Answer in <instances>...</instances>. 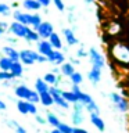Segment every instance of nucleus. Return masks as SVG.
Wrapping results in <instances>:
<instances>
[{
	"label": "nucleus",
	"mask_w": 129,
	"mask_h": 133,
	"mask_svg": "<svg viewBox=\"0 0 129 133\" xmlns=\"http://www.w3.org/2000/svg\"><path fill=\"white\" fill-rule=\"evenodd\" d=\"M12 18H14V21H18V22L27 25V26H31V19H32L31 12H24V11L18 10V8H15L12 11Z\"/></svg>",
	"instance_id": "obj_12"
},
{
	"label": "nucleus",
	"mask_w": 129,
	"mask_h": 133,
	"mask_svg": "<svg viewBox=\"0 0 129 133\" xmlns=\"http://www.w3.org/2000/svg\"><path fill=\"white\" fill-rule=\"evenodd\" d=\"M6 125L8 128H12V129H17V126H18V122L17 121H14V119H11V121H6Z\"/></svg>",
	"instance_id": "obj_41"
},
{
	"label": "nucleus",
	"mask_w": 129,
	"mask_h": 133,
	"mask_svg": "<svg viewBox=\"0 0 129 133\" xmlns=\"http://www.w3.org/2000/svg\"><path fill=\"white\" fill-rule=\"evenodd\" d=\"M6 110H7V104L3 100H0V111H6Z\"/></svg>",
	"instance_id": "obj_48"
},
{
	"label": "nucleus",
	"mask_w": 129,
	"mask_h": 133,
	"mask_svg": "<svg viewBox=\"0 0 129 133\" xmlns=\"http://www.w3.org/2000/svg\"><path fill=\"white\" fill-rule=\"evenodd\" d=\"M43 22V19H42V17H40V14H37V12H33L32 14V19H31V28L32 29H37V26Z\"/></svg>",
	"instance_id": "obj_29"
},
{
	"label": "nucleus",
	"mask_w": 129,
	"mask_h": 133,
	"mask_svg": "<svg viewBox=\"0 0 129 133\" xmlns=\"http://www.w3.org/2000/svg\"><path fill=\"white\" fill-rule=\"evenodd\" d=\"M0 15H3V17H10V15H12L11 7L8 6L7 3H0Z\"/></svg>",
	"instance_id": "obj_31"
},
{
	"label": "nucleus",
	"mask_w": 129,
	"mask_h": 133,
	"mask_svg": "<svg viewBox=\"0 0 129 133\" xmlns=\"http://www.w3.org/2000/svg\"><path fill=\"white\" fill-rule=\"evenodd\" d=\"M110 97V101L114 107V110L118 112V114H122V115H126L129 114V98L125 97L124 94L118 93V91H111L108 94Z\"/></svg>",
	"instance_id": "obj_2"
},
{
	"label": "nucleus",
	"mask_w": 129,
	"mask_h": 133,
	"mask_svg": "<svg viewBox=\"0 0 129 133\" xmlns=\"http://www.w3.org/2000/svg\"><path fill=\"white\" fill-rule=\"evenodd\" d=\"M89 61H90V64L92 66H97V68L100 69H104L106 68V64H107V58L104 57V54L100 51L99 49H96V47H89Z\"/></svg>",
	"instance_id": "obj_3"
},
{
	"label": "nucleus",
	"mask_w": 129,
	"mask_h": 133,
	"mask_svg": "<svg viewBox=\"0 0 129 133\" xmlns=\"http://www.w3.org/2000/svg\"><path fill=\"white\" fill-rule=\"evenodd\" d=\"M119 32V24L118 22H111L110 26L107 28V35H115Z\"/></svg>",
	"instance_id": "obj_34"
},
{
	"label": "nucleus",
	"mask_w": 129,
	"mask_h": 133,
	"mask_svg": "<svg viewBox=\"0 0 129 133\" xmlns=\"http://www.w3.org/2000/svg\"><path fill=\"white\" fill-rule=\"evenodd\" d=\"M3 33H4V31H3V29H2V28H0V37H2V36H3Z\"/></svg>",
	"instance_id": "obj_54"
},
{
	"label": "nucleus",
	"mask_w": 129,
	"mask_h": 133,
	"mask_svg": "<svg viewBox=\"0 0 129 133\" xmlns=\"http://www.w3.org/2000/svg\"><path fill=\"white\" fill-rule=\"evenodd\" d=\"M17 40H18V37H15V36H12V35H8L6 37V42H7V43H11V44H15Z\"/></svg>",
	"instance_id": "obj_43"
},
{
	"label": "nucleus",
	"mask_w": 129,
	"mask_h": 133,
	"mask_svg": "<svg viewBox=\"0 0 129 133\" xmlns=\"http://www.w3.org/2000/svg\"><path fill=\"white\" fill-rule=\"evenodd\" d=\"M11 7H12V8H17V7H18V3H17V2H14V3L11 4Z\"/></svg>",
	"instance_id": "obj_53"
},
{
	"label": "nucleus",
	"mask_w": 129,
	"mask_h": 133,
	"mask_svg": "<svg viewBox=\"0 0 129 133\" xmlns=\"http://www.w3.org/2000/svg\"><path fill=\"white\" fill-rule=\"evenodd\" d=\"M40 104L46 108L54 105V100L53 96L50 94V91H44V93H40Z\"/></svg>",
	"instance_id": "obj_21"
},
{
	"label": "nucleus",
	"mask_w": 129,
	"mask_h": 133,
	"mask_svg": "<svg viewBox=\"0 0 129 133\" xmlns=\"http://www.w3.org/2000/svg\"><path fill=\"white\" fill-rule=\"evenodd\" d=\"M62 37H64L65 43L68 47H74V46H76L79 43V39L76 37V35H75V31L72 28H62Z\"/></svg>",
	"instance_id": "obj_10"
},
{
	"label": "nucleus",
	"mask_w": 129,
	"mask_h": 133,
	"mask_svg": "<svg viewBox=\"0 0 129 133\" xmlns=\"http://www.w3.org/2000/svg\"><path fill=\"white\" fill-rule=\"evenodd\" d=\"M47 61L50 64L56 65V66H60L61 64H64L67 61V57H65V54L62 50H53V51L47 56Z\"/></svg>",
	"instance_id": "obj_9"
},
{
	"label": "nucleus",
	"mask_w": 129,
	"mask_h": 133,
	"mask_svg": "<svg viewBox=\"0 0 129 133\" xmlns=\"http://www.w3.org/2000/svg\"><path fill=\"white\" fill-rule=\"evenodd\" d=\"M85 110L89 112V114H100V107L94 100L92 103H89L87 105H85Z\"/></svg>",
	"instance_id": "obj_30"
},
{
	"label": "nucleus",
	"mask_w": 129,
	"mask_h": 133,
	"mask_svg": "<svg viewBox=\"0 0 129 133\" xmlns=\"http://www.w3.org/2000/svg\"><path fill=\"white\" fill-rule=\"evenodd\" d=\"M124 96H125V97H128V98H129V86H128L126 89L124 90Z\"/></svg>",
	"instance_id": "obj_51"
},
{
	"label": "nucleus",
	"mask_w": 129,
	"mask_h": 133,
	"mask_svg": "<svg viewBox=\"0 0 129 133\" xmlns=\"http://www.w3.org/2000/svg\"><path fill=\"white\" fill-rule=\"evenodd\" d=\"M8 26H10V24H7L6 21H0V28H2L4 32L8 31Z\"/></svg>",
	"instance_id": "obj_45"
},
{
	"label": "nucleus",
	"mask_w": 129,
	"mask_h": 133,
	"mask_svg": "<svg viewBox=\"0 0 129 133\" xmlns=\"http://www.w3.org/2000/svg\"><path fill=\"white\" fill-rule=\"evenodd\" d=\"M35 119H36V122L39 123V125H46V123H47V121H46L44 116H42V115H39V114L35 115Z\"/></svg>",
	"instance_id": "obj_39"
},
{
	"label": "nucleus",
	"mask_w": 129,
	"mask_h": 133,
	"mask_svg": "<svg viewBox=\"0 0 129 133\" xmlns=\"http://www.w3.org/2000/svg\"><path fill=\"white\" fill-rule=\"evenodd\" d=\"M68 22L69 24H74L75 22V15H74V10H75V7H69L68 8Z\"/></svg>",
	"instance_id": "obj_38"
},
{
	"label": "nucleus",
	"mask_w": 129,
	"mask_h": 133,
	"mask_svg": "<svg viewBox=\"0 0 129 133\" xmlns=\"http://www.w3.org/2000/svg\"><path fill=\"white\" fill-rule=\"evenodd\" d=\"M21 6H22L25 10H28V11H39L42 8L40 3L37 2V0H22Z\"/></svg>",
	"instance_id": "obj_19"
},
{
	"label": "nucleus",
	"mask_w": 129,
	"mask_h": 133,
	"mask_svg": "<svg viewBox=\"0 0 129 133\" xmlns=\"http://www.w3.org/2000/svg\"><path fill=\"white\" fill-rule=\"evenodd\" d=\"M62 97H64V98L67 100V101H68V103L71 104V105L79 101V100H78V96L75 94L72 90H62Z\"/></svg>",
	"instance_id": "obj_25"
},
{
	"label": "nucleus",
	"mask_w": 129,
	"mask_h": 133,
	"mask_svg": "<svg viewBox=\"0 0 129 133\" xmlns=\"http://www.w3.org/2000/svg\"><path fill=\"white\" fill-rule=\"evenodd\" d=\"M49 85L44 82V79L43 78H37L36 81H35V90L37 91V93H44V91H49Z\"/></svg>",
	"instance_id": "obj_22"
},
{
	"label": "nucleus",
	"mask_w": 129,
	"mask_h": 133,
	"mask_svg": "<svg viewBox=\"0 0 129 133\" xmlns=\"http://www.w3.org/2000/svg\"><path fill=\"white\" fill-rule=\"evenodd\" d=\"M51 72H53V74H56V75H61V71H60V66H53V69H51Z\"/></svg>",
	"instance_id": "obj_49"
},
{
	"label": "nucleus",
	"mask_w": 129,
	"mask_h": 133,
	"mask_svg": "<svg viewBox=\"0 0 129 133\" xmlns=\"http://www.w3.org/2000/svg\"><path fill=\"white\" fill-rule=\"evenodd\" d=\"M33 89H31V87H28L27 85H24V83H20V85H17L14 87V94L17 98L20 100H29V97H31Z\"/></svg>",
	"instance_id": "obj_11"
},
{
	"label": "nucleus",
	"mask_w": 129,
	"mask_h": 133,
	"mask_svg": "<svg viewBox=\"0 0 129 133\" xmlns=\"http://www.w3.org/2000/svg\"><path fill=\"white\" fill-rule=\"evenodd\" d=\"M49 91H50V94L53 96V100H54V104H56V105H58L60 108H62V110H69L71 104L67 101L64 97H62V89H61V87L50 86Z\"/></svg>",
	"instance_id": "obj_5"
},
{
	"label": "nucleus",
	"mask_w": 129,
	"mask_h": 133,
	"mask_svg": "<svg viewBox=\"0 0 129 133\" xmlns=\"http://www.w3.org/2000/svg\"><path fill=\"white\" fill-rule=\"evenodd\" d=\"M68 61H69L72 65H75V66H78L79 64H81V58H78L76 56H75V57H72V56H71V57L68 58Z\"/></svg>",
	"instance_id": "obj_40"
},
{
	"label": "nucleus",
	"mask_w": 129,
	"mask_h": 133,
	"mask_svg": "<svg viewBox=\"0 0 129 133\" xmlns=\"http://www.w3.org/2000/svg\"><path fill=\"white\" fill-rule=\"evenodd\" d=\"M62 133H72L74 132V126H71L69 123H67V122H60V125L57 126Z\"/></svg>",
	"instance_id": "obj_33"
},
{
	"label": "nucleus",
	"mask_w": 129,
	"mask_h": 133,
	"mask_svg": "<svg viewBox=\"0 0 129 133\" xmlns=\"http://www.w3.org/2000/svg\"><path fill=\"white\" fill-rule=\"evenodd\" d=\"M12 75L10 71H0V82L3 81H12Z\"/></svg>",
	"instance_id": "obj_35"
},
{
	"label": "nucleus",
	"mask_w": 129,
	"mask_h": 133,
	"mask_svg": "<svg viewBox=\"0 0 129 133\" xmlns=\"http://www.w3.org/2000/svg\"><path fill=\"white\" fill-rule=\"evenodd\" d=\"M89 118H90V123L93 125L99 132L106 130V122H104V119L100 116V114H89Z\"/></svg>",
	"instance_id": "obj_15"
},
{
	"label": "nucleus",
	"mask_w": 129,
	"mask_h": 133,
	"mask_svg": "<svg viewBox=\"0 0 129 133\" xmlns=\"http://www.w3.org/2000/svg\"><path fill=\"white\" fill-rule=\"evenodd\" d=\"M17 110L21 115H28V101L27 100H17Z\"/></svg>",
	"instance_id": "obj_28"
},
{
	"label": "nucleus",
	"mask_w": 129,
	"mask_h": 133,
	"mask_svg": "<svg viewBox=\"0 0 129 133\" xmlns=\"http://www.w3.org/2000/svg\"><path fill=\"white\" fill-rule=\"evenodd\" d=\"M15 133H27V129H25L24 126H21V125H18L15 129Z\"/></svg>",
	"instance_id": "obj_47"
},
{
	"label": "nucleus",
	"mask_w": 129,
	"mask_h": 133,
	"mask_svg": "<svg viewBox=\"0 0 129 133\" xmlns=\"http://www.w3.org/2000/svg\"><path fill=\"white\" fill-rule=\"evenodd\" d=\"M37 57L39 53L32 49H22L20 51V61L24 65H33L35 62H37Z\"/></svg>",
	"instance_id": "obj_6"
},
{
	"label": "nucleus",
	"mask_w": 129,
	"mask_h": 133,
	"mask_svg": "<svg viewBox=\"0 0 129 133\" xmlns=\"http://www.w3.org/2000/svg\"><path fill=\"white\" fill-rule=\"evenodd\" d=\"M69 79V82H71V85H78V86H81L82 83H83V75L79 72V71H75V72L71 75V76L68 78Z\"/></svg>",
	"instance_id": "obj_26"
},
{
	"label": "nucleus",
	"mask_w": 129,
	"mask_h": 133,
	"mask_svg": "<svg viewBox=\"0 0 129 133\" xmlns=\"http://www.w3.org/2000/svg\"><path fill=\"white\" fill-rule=\"evenodd\" d=\"M37 2L40 3V6L43 7V8H47V7L50 6V4L53 3V0H37Z\"/></svg>",
	"instance_id": "obj_44"
},
{
	"label": "nucleus",
	"mask_w": 129,
	"mask_h": 133,
	"mask_svg": "<svg viewBox=\"0 0 129 133\" xmlns=\"http://www.w3.org/2000/svg\"><path fill=\"white\" fill-rule=\"evenodd\" d=\"M75 56H76L78 58H81V60H82V58H87V57H89V51H87V50L85 49V46H79V47L76 49V53H75Z\"/></svg>",
	"instance_id": "obj_32"
},
{
	"label": "nucleus",
	"mask_w": 129,
	"mask_h": 133,
	"mask_svg": "<svg viewBox=\"0 0 129 133\" xmlns=\"http://www.w3.org/2000/svg\"><path fill=\"white\" fill-rule=\"evenodd\" d=\"M50 133H62V132H61L58 128H53L51 130H50Z\"/></svg>",
	"instance_id": "obj_50"
},
{
	"label": "nucleus",
	"mask_w": 129,
	"mask_h": 133,
	"mask_svg": "<svg viewBox=\"0 0 129 133\" xmlns=\"http://www.w3.org/2000/svg\"><path fill=\"white\" fill-rule=\"evenodd\" d=\"M53 46L50 44V42L49 40H46V39H40L39 42L36 43V51L39 53V54H42V56H46L47 57L50 53L53 51Z\"/></svg>",
	"instance_id": "obj_14"
},
{
	"label": "nucleus",
	"mask_w": 129,
	"mask_h": 133,
	"mask_svg": "<svg viewBox=\"0 0 129 133\" xmlns=\"http://www.w3.org/2000/svg\"><path fill=\"white\" fill-rule=\"evenodd\" d=\"M28 112H29L31 115H36V114H37V107H36L35 103L28 101Z\"/></svg>",
	"instance_id": "obj_37"
},
{
	"label": "nucleus",
	"mask_w": 129,
	"mask_h": 133,
	"mask_svg": "<svg viewBox=\"0 0 129 133\" xmlns=\"http://www.w3.org/2000/svg\"><path fill=\"white\" fill-rule=\"evenodd\" d=\"M107 56L112 66L119 69H129V43L122 40H112L107 44Z\"/></svg>",
	"instance_id": "obj_1"
},
{
	"label": "nucleus",
	"mask_w": 129,
	"mask_h": 133,
	"mask_svg": "<svg viewBox=\"0 0 129 133\" xmlns=\"http://www.w3.org/2000/svg\"><path fill=\"white\" fill-rule=\"evenodd\" d=\"M24 64L21 61H14L12 62V65H11V68H10V72L12 75V78H15V79H18L22 76V74H24Z\"/></svg>",
	"instance_id": "obj_18"
},
{
	"label": "nucleus",
	"mask_w": 129,
	"mask_h": 133,
	"mask_svg": "<svg viewBox=\"0 0 129 133\" xmlns=\"http://www.w3.org/2000/svg\"><path fill=\"white\" fill-rule=\"evenodd\" d=\"M12 62L14 61H12L11 58H8L7 56L0 57V71H10Z\"/></svg>",
	"instance_id": "obj_27"
},
{
	"label": "nucleus",
	"mask_w": 129,
	"mask_h": 133,
	"mask_svg": "<svg viewBox=\"0 0 129 133\" xmlns=\"http://www.w3.org/2000/svg\"><path fill=\"white\" fill-rule=\"evenodd\" d=\"M2 53L4 56H7L8 58H11L12 61H20V51L11 46H4L2 49Z\"/></svg>",
	"instance_id": "obj_17"
},
{
	"label": "nucleus",
	"mask_w": 129,
	"mask_h": 133,
	"mask_svg": "<svg viewBox=\"0 0 129 133\" xmlns=\"http://www.w3.org/2000/svg\"><path fill=\"white\" fill-rule=\"evenodd\" d=\"M72 133H90L87 129L85 128H81V126H74V132Z\"/></svg>",
	"instance_id": "obj_42"
},
{
	"label": "nucleus",
	"mask_w": 129,
	"mask_h": 133,
	"mask_svg": "<svg viewBox=\"0 0 129 133\" xmlns=\"http://www.w3.org/2000/svg\"><path fill=\"white\" fill-rule=\"evenodd\" d=\"M94 2H96V0H85V3H86V4H93Z\"/></svg>",
	"instance_id": "obj_52"
},
{
	"label": "nucleus",
	"mask_w": 129,
	"mask_h": 133,
	"mask_svg": "<svg viewBox=\"0 0 129 133\" xmlns=\"http://www.w3.org/2000/svg\"><path fill=\"white\" fill-rule=\"evenodd\" d=\"M85 105L82 103L72 104V112H71V122L74 126H81L85 122Z\"/></svg>",
	"instance_id": "obj_4"
},
{
	"label": "nucleus",
	"mask_w": 129,
	"mask_h": 133,
	"mask_svg": "<svg viewBox=\"0 0 129 133\" xmlns=\"http://www.w3.org/2000/svg\"><path fill=\"white\" fill-rule=\"evenodd\" d=\"M36 32L39 33L40 39H46V40H47L50 37V35H51L53 32H56V31H54V25L50 22V21H43V22L37 26Z\"/></svg>",
	"instance_id": "obj_8"
},
{
	"label": "nucleus",
	"mask_w": 129,
	"mask_h": 133,
	"mask_svg": "<svg viewBox=\"0 0 129 133\" xmlns=\"http://www.w3.org/2000/svg\"><path fill=\"white\" fill-rule=\"evenodd\" d=\"M37 62H40V64L49 62V61H47V57H46V56H42V54H39V57H37Z\"/></svg>",
	"instance_id": "obj_46"
},
{
	"label": "nucleus",
	"mask_w": 129,
	"mask_h": 133,
	"mask_svg": "<svg viewBox=\"0 0 129 133\" xmlns=\"http://www.w3.org/2000/svg\"><path fill=\"white\" fill-rule=\"evenodd\" d=\"M46 121H47V123L50 125V126H53V128H57L58 125H60V118L54 114V112H47L46 114Z\"/></svg>",
	"instance_id": "obj_24"
},
{
	"label": "nucleus",
	"mask_w": 129,
	"mask_h": 133,
	"mask_svg": "<svg viewBox=\"0 0 129 133\" xmlns=\"http://www.w3.org/2000/svg\"><path fill=\"white\" fill-rule=\"evenodd\" d=\"M28 29H29V26L18 22V21H14V22L10 24L7 32L12 36L18 37V39H25V36H27V33H28Z\"/></svg>",
	"instance_id": "obj_7"
},
{
	"label": "nucleus",
	"mask_w": 129,
	"mask_h": 133,
	"mask_svg": "<svg viewBox=\"0 0 129 133\" xmlns=\"http://www.w3.org/2000/svg\"><path fill=\"white\" fill-rule=\"evenodd\" d=\"M101 75H103V69L97 68V66H90V69L87 71V79L93 86H97L101 82Z\"/></svg>",
	"instance_id": "obj_13"
},
{
	"label": "nucleus",
	"mask_w": 129,
	"mask_h": 133,
	"mask_svg": "<svg viewBox=\"0 0 129 133\" xmlns=\"http://www.w3.org/2000/svg\"><path fill=\"white\" fill-rule=\"evenodd\" d=\"M0 86H2V82H0Z\"/></svg>",
	"instance_id": "obj_55"
},
{
	"label": "nucleus",
	"mask_w": 129,
	"mask_h": 133,
	"mask_svg": "<svg viewBox=\"0 0 129 133\" xmlns=\"http://www.w3.org/2000/svg\"><path fill=\"white\" fill-rule=\"evenodd\" d=\"M25 40H27L28 43H37V42L40 40V36L35 29H32L31 26H29L28 33H27V36H25Z\"/></svg>",
	"instance_id": "obj_23"
},
{
	"label": "nucleus",
	"mask_w": 129,
	"mask_h": 133,
	"mask_svg": "<svg viewBox=\"0 0 129 133\" xmlns=\"http://www.w3.org/2000/svg\"><path fill=\"white\" fill-rule=\"evenodd\" d=\"M47 40L50 42V44L53 46V49H54V50H62V47H64V43H62L61 36L58 35L57 32H53Z\"/></svg>",
	"instance_id": "obj_16"
},
{
	"label": "nucleus",
	"mask_w": 129,
	"mask_h": 133,
	"mask_svg": "<svg viewBox=\"0 0 129 133\" xmlns=\"http://www.w3.org/2000/svg\"><path fill=\"white\" fill-rule=\"evenodd\" d=\"M53 4H54V7L57 8L58 11H65V3H64V0H53Z\"/></svg>",
	"instance_id": "obj_36"
},
{
	"label": "nucleus",
	"mask_w": 129,
	"mask_h": 133,
	"mask_svg": "<svg viewBox=\"0 0 129 133\" xmlns=\"http://www.w3.org/2000/svg\"><path fill=\"white\" fill-rule=\"evenodd\" d=\"M60 71H61V75L64 78H69L76 69H75V65H72L69 61H65L64 64L60 65Z\"/></svg>",
	"instance_id": "obj_20"
}]
</instances>
